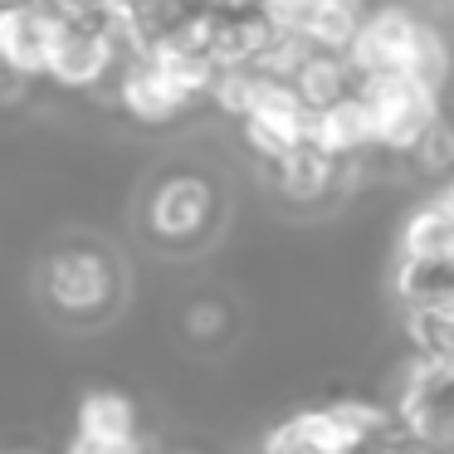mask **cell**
<instances>
[{
	"label": "cell",
	"instance_id": "cell-10",
	"mask_svg": "<svg viewBox=\"0 0 454 454\" xmlns=\"http://www.w3.org/2000/svg\"><path fill=\"white\" fill-rule=\"evenodd\" d=\"M181 5H186V0H93V11L108 15L113 25H122L137 44L147 40V35H157Z\"/></svg>",
	"mask_w": 454,
	"mask_h": 454
},
{
	"label": "cell",
	"instance_id": "cell-12",
	"mask_svg": "<svg viewBox=\"0 0 454 454\" xmlns=\"http://www.w3.org/2000/svg\"><path fill=\"white\" fill-rule=\"evenodd\" d=\"M191 5H200L210 15H254L264 0H191Z\"/></svg>",
	"mask_w": 454,
	"mask_h": 454
},
{
	"label": "cell",
	"instance_id": "cell-3",
	"mask_svg": "<svg viewBox=\"0 0 454 454\" xmlns=\"http://www.w3.org/2000/svg\"><path fill=\"white\" fill-rule=\"evenodd\" d=\"M356 98L372 122V147L386 161H405L415 152V142L430 132V122L444 113V98L425 83L405 79V74H372L356 79Z\"/></svg>",
	"mask_w": 454,
	"mask_h": 454
},
{
	"label": "cell",
	"instance_id": "cell-7",
	"mask_svg": "<svg viewBox=\"0 0 454 454\" xmlns=\"http://www.w3.org/2000/svg\"><path fill=\"white\" fill-rule=\"evenodd\" d=\"M264 176H269V191L294 210H317V206H327V200H337V196L352 191L347 161L327 157V152L313 147V142H303V147H294L288 157L269 161Z\"/></svg>",
	"mask_w": 454,
	"mask_h": 454
},
{
	"label": "cell",
	"instance_id": "cell-14",
	"mask_svg": "<svg viewBox=\"0 0 454 454\" xmlns=\"http://www.w3.org/2000/svg\"><path fill=\"white\" fill-rule=\"evenodd\" d=\"M401 5H430V0H401Z\"/></svg>",
	"mask_w": 454,
	"mask_h": 454
},
{
	"label": "cell",
	"instance_id": "cell-6",
	"mask_svg": "<svg viewBox=\"0 0 454 454\" xmlns=\"http://www.w3.org/2000/svg\"><path fill=\"white\" fill-rule=\"evenodd\" d=\"M239 333H245V313H239L235 294L215 284L186 288L171 308V337H176L181 352L200 356V362H215V356L235 352Z\"/></svg>",
	"mask_w": 454,
	"mask_h": 454
},
{
	"label": "cell",
	"instance_id": "cell-4",
	"mask_svg": "<svg viewBox=\"0 0 454 454\" xmlns=\"http://www.w3.org/2000/svg\"><path fill=\"white\" fill-rule=\"evenodd\" d=\"M74 0H0V64L40 83Z\"/></svg>",
	"mask_w": 454,
	"mask_h": 454
},
{
	"label": "cell",
	"instance_id": "cell-5",
	"mask_svg": "<svg viewBox=\"0 0 454 454\" xmlns=\"http://www.w3.org/2000/svg\"><path fill=\"white\" fill-rule=\"evenodd\" d=\"M108 98L118 103V113L132 118L137 128H171V122H181L186 113L200 108L196 93L181 79H171L161 64H152L142 50L128 54V64H122V74H118Z\"/></svg>",
	"mask_w": 454,
	"mask_h": 454
},
{
	"label": "cell",
	"instance_id": "cell-13",
	"mask_svg": "<svg viewBox=\"0 0 454 454\" xmlns=\"http://www.w3.org/2000/svg\"><path fill=\"white\" fill-rule=\"evenodd\" d=\"M440 5H444V20L454 25V0H440Z\"/></svg>",
	"mask_w": 454,
	"mask_h": 454
},
{
	"label": "cell",
	"instance_id": "cell-1",
	"mask_svg": "<svg viewBox=\"0 0 454 454\" xmlns=\"http://www.w3.org/2000/svg\"><path fill=\"white\" fill-rule=\"evenodd\" d=\"M25 294L59 337H98L132 308V259L103 230L64 225L35 249Z\"/></svg>",
	"mask_w": 454,
	"mask_h": 454
},
{
	"label": "cell",
	"instance_id": "cell-11",
	"mask_svg": "<svg viewBox=\"0 0 454 454\" xmlns=\"http://www.w3.org/2000/svg\"><path fill=\"white\" fill-rule=\"evenodd\" d=\"M30 93H35V79H25V74H15V69H5V64H0V113L25 108V103H30Z\"/></svg>",
	"mask_w": 454,
	"mask_h": 454
},
{
	"label": "cell",
	"instance_id": "cell-8",
	"mask_svg": "<svg viewBox=\"0 0 454 454\" xmlns=\"http://www.w3.org/2000/svg\"><path fill=\"white\" fill-rule=\"evenodd\" d=\"M284 83L298 93V103H303L308 113H323V108H333V103H342L347 93H356V69L347 64L342 50H313V44H308L303 59L294 64V74H288Z\"/></svg>",
	"mask_w": 454,
	"mask_h": 454
},
{
	"label": "cell",
	"instance_id": "cell-9",
	"mask_svg": "<svg viewBox=\"0 0 454 454\" xmlns=\"http://www.w3.org/2000/svg\"><path fill=\"white\" fill-rule=\"evenodd\" d=\"M308 142L313 147H323L327 157H362V152H376L372 147V122H366V108L356 93H347L342 103H333V108L313 113V128H308Z\"/></svg>",
	"mask_w": 454,
	"mask_h": 454
},
{
	"label": "cell",
	"instance_id": "cell-2",
	"mask_svg": "<svg viewBox=\"0 0 454 454\" xmlns=\"http://www.w3.org/2000/svg\"><path fill=\"white\" fill-rule=\"evenodd\" d=\"M230 176L206 157H167L142 176L132 196V239L161 264L206 259L230 230Z\"/></svg>",
	"mask_w": 454,
	"mask_h": 454
}]
</instances>
